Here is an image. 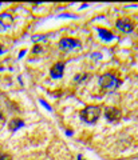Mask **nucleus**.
Returning a JSON list of instances; mask_svg holds the SVG:
<instances>
[{
	"label": "nucleus",
	"mask_w": 138,
	"mask_h": 160,
	"mask_svg": "<svg viewBox=\"0 0 138 160\" xmlns=\"http://www.w3.org/2000/svg\"><path fill=\"white\" fill-rule=\"evenodd\" d=\"M42 51H43V48L40 47V46H35L34 49H32V52H34V53H39V52H42Z\"/></svg>",
	"instance_id": "obj_11"
},
{
	"label": "nucleus",
	"mask_w": 138,
	"mask_h": 160,
	"mask_svg": "<svg viewBox=\"0 0 138 160\" xmlns=\"http://www.w3.org/2000/svg\"><path fill=\"white\" fill-rule=\"evenodd\" d=\"M23 126H24L23 120H20V119H12L11 122H9V124H8V128H9V131H11V132H15V131H18V129L20 127H23Z\"/></svg>",
	"instance_id": "obj_8"
},
{
	"label": "nucleus",
	"mask_w": 138,
	"mask_h": 160,
	"mask_svg": "<svg viewBox=\"0 0 138 160\" xmlns=\"http://www.w3.org/2000/svg\"><path fill=\"white\" fill-rule=\"evenodd\" d=\"M59 48L62 51H71V49L80 48V42L75 39H71V38H63L59 42Z\"/></svg>",
	"instance_id": "obj_3"
},
{
	"label": "nucleus",
	"mask_w": 138,
	"mask_h": 160,
	"mask_svg": "<svg viewBox=\"0 0 138 160\" xmlns=\"http://www.w3.org/2000/svg\"><path fill=\"white\" fill-rule=\"evenodd\" d=\"M99 86L105 91H114L119 86V80L114 73H105L99 78Z\"/></svg>",
	"instance_id": "obj_1"
},
{
	"label": "nucleus",
	"mask_w": 138,
	"mask_h": 160,
	"mask_svg": "<svg viewBox=\"0 0 138 160\" xmlns=\"http://www.w3.org/2000/svg\"><path fill=\"white\" fill-rule=\"evenodd\" d=\"M40 104H42V106H43V107H46V108H47V109H48V111H51V107L48 106V104H47V103H46V102H44V100H40Z\"/></svg>",
	"instance_id": "obj_12"
},
{
	"label": "nucleus",
	"mask_w": 138,
	"mask_h": 160,
	"mask_svg": "<svg viewBox=\"0 0 138 160\" xmlns=\"http://www.w3.org/2000/svg\"><path fill=\"white\" fill-rule=\"evenodd\" d=\"M24 53H25V51H22V52H20V53H19V56H20V58H22V56H23V55H24Z\"/></svg>",
	"instance_id": "obj_14"
},
{
	"label": "nucleus",
	"mask_w": 138,
	"mask_h": 160,
	"mask_svg": "<svg viewBox=\"0 0 138 160\" xmlns=\"http://www.w3.org/2000/svg\"><path fill=\"white\" fill-rule=\"evenodd\" d=\"M98 29V33H99V36L106 40V42H109V40H111L114 36H113V33H111L110 31H107V29H103V28H97Z\"/></svg>",
	"instance_id": "obj_9"
},
{
	"label": "nucleus",
	"mask_w": 138,
	"mask_h": 160,
	"mask_svg": "<svg viewBox=\"0 0 138 160\" xmlns=\"http://www.w3.org/2000/svg\"><path fill=\"white\" fill-rule=\"evenodd\" d=\"M43 39H44V36H35V38H34L35 42H38V40H43Z\"/></svg>",
	"instance_id": "obj_13"
},
{
	"label": "nucleus",
	"mask_w": 138,
	"mask_h": 160,
	"mask_svg": "<svg viewBox=\"0 0 138 160\" xmlns=\"http://www.w3.org/2000/svg\"><path fill=\"white\" fill-rule=\"evenodd\" d=\"M101 116V107L98 106H89L80 111V119L89 124H94Z\"/></svg>",
	"instance_id": "obj_2"
},
{
	"label": "nucleus",
	"mask_w": 138,
	"mask_h": 160,
	"mask_svg": "<svg viewBox=\"0 0 138 160\" xmlns=\"http://www.w3.org/2000/svg\"><path fill=\"white\" fill-rule=\"evenodd\" d=\"M12 23H14V19H12L11 15L2 13L0 15V32H3V31H6V29L11 28Z\"/></svg>",
	"instance_id": "obj_4"
},
{
	"label": "nucleus",
	"mask_w": 138,
	"mask_h": 160,
	"mask_svg": "<svg viewBox=\"0 0 138 160\" xmlns=\"http://www.w3.org/2000/svg\"><path fill=\"white\" fill-rule=\"evenodd\" d=\"M105 115H106V119L113 123V122H117V120L121 118V111L115 107H109V108H106Z\"/></svg>",
	"instance_id": "obj_6"
},
{
	"label": "nucleus",
	"mask_w": 138,
	"mask_h": 160,
	"mask_svg": "<svg viewBox=\"0 0 138 160\" xmlns=\"http://www.w3.org/2000/svg\"><path fill=\"white\" fill-rule=\"evenodd\" d=\"M63 71H64V64L62 62H59L52 66V68H51V71H50V75H51V78H54V79H60L63 76Z\"/></svg>",
	"instance_id": "obj_7"
},
{
	"label": "nucleus",
	"mask_w": 138,
	"mask_h": 160,
	"mask_svg": "<svg viewBox=\"0 0 138 160\" xmlns=\"http://www.w3.org/2000/svg\"><path fill=\"white\" fill-rule=\"evenodd\" d=\"M117 28L124 33H130L133 31V23L129 22V19H119L117 20Z\"/></svg>",
	"instance_id": "obj_5"
},
{
	"label": "nucleus",
	"mask_w": 138,
	"mask_h": 160,
	"mask_svg": "<svg viewBox=\"0 0 138 160\" xmlns=\"http://www.w3.org/2000/svg\"><path fill=\"white\" fill-rule=\"evenodd\" d=\"M2 118H3V116H2V113H0V119H2Z\"/></svg>",
	"instance_id": "obj_16"
},
{
	"label": "nucleus",
	"mask_w": 138,
	"mask_h": 160,
	"mask_svg": "<svg viewBox=\"0 0 138 160\" xmlns=\"http://www.w3.org/2000/svg\"><path fill=\"white\" fill-rule=\"evenodd\" d=\"M2 48H3V47H2V46H0V53H2V52H3V49H2Z\"/></svg>",
	"instance_id": "obj_15"
},
{
	"label": "nucleus",
	"mask_w": 138,
	"mask_h": 160,
	"mask_svg": "<svg viewBox=\"0 0 138 160\" xmlns=\"http://www.w3.org/2000/svg\"><path fill=\"white\" fill-rule=\"evenodd\" d=\"M0 160H12V158L8 153H0Z\"/></svg>",
	"instance_id": "obj_10"
}]
</instances>
